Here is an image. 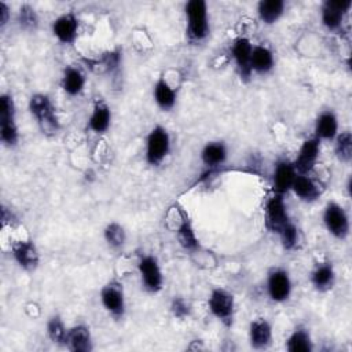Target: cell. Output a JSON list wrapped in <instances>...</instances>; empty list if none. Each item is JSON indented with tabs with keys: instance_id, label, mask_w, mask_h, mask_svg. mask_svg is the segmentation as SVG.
<instances>
[{
	"instance_id": "cell-19",
	"label": "cell",
	"mask_w": 352,
	"mask_h": 352,
	"mask_svg": "<svg viewBox=\"0 0 352 352\" xmlns=\"http://www.w3.org/2000/svg\"><path fill=\"white\" fill-rule=\"evenodd\" d=\"M338 135V118L333 110L322 111L316 120L314 126V136L322 140H334Z\"/></svg>"
},
{
	"instance_id": "cell-21",
	"label": "cell",
	"mask_w": 352,
	"mask_h": 352,
	"mask_svg": "<svg viewBox=\"0 0 352 352\" xmlns=\"http://www.w3.org/2000/svg\"><path fill=\"white\" fill-rule=\"evenodd\" d=\"M227 157H228L227 146L224 142H220V140L208 142L201 150V161L209 169L220 168L223 164H226Z\"/></svg>"
},
{
	"instance_id": "cell-27",
	"label": "cell",
	"mask_w": 352,
	"mask_h": 352,
	"mask_svg": "<svg viewBox=\"0 0 352 352\" xmlns=\"http://www.w3.org/2000/svg\"><path fill=\"white\" fill-rule=\"evenodd\" d=\"M176 236L179 241V245L186 250V252H195L199 249V239L195 234V230L186 213L182 212V221L177 227Z\"/></svg>"
},
{
	"instance_id": "cell-4",
	"label": "cell",
	"mask_w": 352,
	"mask_h": 352,
	"mask_svg": "<svg viewBox=\"0 0 352 352\" xmlns=\"http://www.w3.org/2000/svg\"><path fill=\"white\" fill-rule=\"evenodd\" d=\"M209 312L226 327H231L235 316L234 294L223 287L212 289L208 297Z\"/></svg>"
},
{
	"instance_id": "cell-10",
	"label": "cell",
	"mask_w": 352,
	"mask_h": 352,
	"mask_svg": "<svg viewBox=\"0 0 352 352\" xmlns=\"http://www.w3.org/2000/svg\"><path fill=\"white\" fill-rule=\"evenodd\" d=\"M293 283L285 268H272L267 275V294L274 302H285L292 294Z\"/></svg>"
},
{
	"instance_id": "cell-35",
	"label": "cell",
	"mask_w": 352,
	"mask_h": 352,
	"mask_svg": "<svg viewBox=\"0 0 352 352\" xmlns=\"http://www.w3.org/2000/svg\"><path fill=\"white\" fill-rule=\"evenodd\" d=\"M169 309H170L172 315L180 320H184L191 315V305L188 304V301L186 298H183L180 296H177V297L175 296L170 300Z\"/></svg>"
},
{
	"instance_id": "cell-12",
	"label": "cell",
	"mask_w": 352,
	"mask_h": 352,
	"mask_svg": "<svg viewBox=\"0 0 352 352\" xmlns=\"http://www.w3.org/2000/svg\"><path fill=\"white\" fill-rule=\"evenodd\" d=\"M320 154V140L315 136L305 139L300 146V150L296 158L292 161L294 169L298 175H309V172L315 168Z\"/></svg>"
},
{
	"instance_id": "cell-20",
	"label": "cell",
	"mask_w": 352,
	"mask_h": 352,
	"mask_svg": "<svg viewBox=\"0 0 352 352\" xmlns=\"http://www.w3.org/2000/svg\"><path fill=\"white\" fill-rule=\"evenodd\" d=\"M311 283L319 293L331 290L336 283V271L333 264L330 261L318 263L311 272Z\"/></svg>"
},
{
	"instance_id": "cell-22",
	"label": "cell",
	"mask_w": 352,
	"mask_h": 352,
	"mask_svg": "<svg viewBox=\"0 0 352 352\" xmlns=\"http://www.w3.org/2000/svg\"><path fill=\"white\" fill-rule=\"evenodd\" d=\"M290 191L304 202H315L322 195V187L309 175H297Z\"/></svg>"
},
{
	"instance_id": "cell-9",
	"label": "cell",
	"mask_w": 352,
	"mask_h": 352,
	"mask_svg": "<svg viewBox=\"0 0 352 352\" xmlns=\"http://www.w3.org/2000/svg\"><path fill=\"white\" fill-rule=\"evenodd\" d=\"M264 220L267 230L276 235L286 224L292 221L283 195L274 194L267 199L264 208Z\"/></svg>"
},
{
	"instance_id": "cell-6",
	"label": "cell",
	"mask_w": 352,
	"mask_h": 352,
	"mask_svg": "<svg viewBox=\"0 0 352 352\" xmlns=\"http://www.w3.org/2000/svg\"><path fill=\"white\" fill-rule=\"evenodd\" d=\"M323 224L327 232L336 239L344 241L349 235V216L345 212V209L336 201H330L326 204L323 209Z\"/></svg>"
},
{
	"instance_id": "cell-32",
	"label": "cell",
	"mask_w": 352,
	"mask_h": 352,
	"mask_svg": "<svg viewBox=\"0 0 352 352\" xmlns=\"http://www.w3.org/2000/svg\"><path fill=\"white\" fill-rule=\"evenodd\" d=\"M103 238L111 249H121L126 242V231L120 223L110 221L103 230Z\"/></svg>"
},
{
	"instance_id": "cell-26",
	"label": "cell",
	"mask_w": 352,
	"mask_h": 352,
	"mask_svg": "<svg viewBox=\"0 0 352 352\" xmlns=\"http://www.w3.org/2000/svg\"><path fill=\"white\" fill-rule=\"evenodd\" d=\"M275 66L272 51L267 45H253L250 67L257 74H268Z\"/></svg>"
},
{
	"instance_id": "cell-30",
	"label": "cell",
	"mask_w": 352,
	"mask_h": 352,
	"mask_svg": "<svg viewBox=\"0 0 352 352\" xmlns=\"http://www.w3.org/2000/svg\"><path fill=\"white\" fill-rule=\"evenodd\" d=\"M69 327H66L63 319L59 315H52L47 320V336L50 341L58 346L66 348Z\"/></svg>"
},
{
	"instance_id": "cell-17",
	"label": "cell",
	"mask_w": 352,
	"mask_h": 352,
	"mask_svg": "<svg viewBox=\"0 0 352 352\" xmlns=\"http://www.w3.org/2000/svg\"><path fill=\"white\" fill-rule=\"evenodd\" d=\"M252 51H253V44L248 37H238L231 47V55L235 60L239 76L243 80H249L253 73L250 67Z\"/></svg>"
},
{
	"instance_id": "cell-5",
	"label": "cell",
	"mask_w": 352,
	"mask_h": 352,
	"mask_svg": "<svg viewBox=\"0 0 352 352\" xmlns=\"http://www.w3.org/2000/svg\"><path fill=\"white\" fill-rule=\"evenodd\" d=\"M170 151V136L166 128L155 125L146 139V162L151 166H158Z\"/></svg>"
},
{
	"instance_id": "cell-7",
	"label": "cell",
	"mask_w": 352,
	"mask_h": 352,
	"mask_svg": "<svg viewBox=\"0 0 352 352\" xmlns=\"http://www.w3.org/2000/svg\"><path fill=\"white\" fill-rule=\"evenodd\" d=\"M100 302L111 318L116 320L122 319L126 311V300L122 283L117 279L109 280L100 290Z\"/></svg>"
},
{
	"instance_id": "cell-36",
	"label": "cell",
	"mask_w": 352,
	"mask_h": 352,
	"mask_svg": "<svg viewBox=\"0 0 352 352\" xmlns=\"http://www.w3.org/2000/svg\"><path fill=\"white\" fill-rule=\"evenodd\" d=\"M10 7L7 6V3L0 1V28H4L8 23L10 19Z\"/></svg>"
},
{
	"instance_id": "cell-13",
	"label": "cell",
	"mask_w": 352,
	"mask_h": 352,
	"mask_svg": "<svg viewBox=\"0 0 352 352\" xmlns=\"http://www.w3.org/2000/svg\"><path fill=\"white\" fill-rule=\"evenodd\" d=\"M11 254L16 264L28 272L34 271L40 263L38 249L30 239H19L11 243Z\"/></svg>"
},
{
	"instance_id": "cell-16",
	"label": "cell",
	"mask_w": 352,
	"mask_h": 352,
	"mask_svg": "<svg viewBox=\"0 0 352 352\" xmlns=\"http://www.w3.org/2000/svg\"><path fill=\"white\" fill-rule=\"evenodd\" d=\"M297 170L293 166L292 161L279 160L274 166L272 173V188L274 194L285 195L292 190V186L297 177Z\"/></svg>"
},
{
	"instance_id": "cell-37",
	"label": "cell",
	"mask_w": 352,
	"mask_h": 352,
	"mask_svg": "<svg viewBox=\"0 0 352 352\" xmlns=\"http://www.w3.org/2000/svg\"><path fill=\"white\" fill-rule=\"evenodd\" d=\"M14 220H15L14 213L11 210H8L6 206H3L1 208V223H3V226H7V224L11 226L14 223Z\"/></svg>"
},
{
	"instance_id": "cell-2",
	"label": "cell",
	"mask_w": 352,
	"mask_h": 352,
	"mask_svg": "<svg viewBox=\"0 0 352 352\" xmlns=\"http://www.w3.org/2000/svg\"><path fill=\"white\" fill-rule=\"evenodd\" d=\"M187 18L186 34L190 41L201 43L209 34L208 4L204 0H190L184 6Z\"/></svg>"
},
{
	"instance_id": "cell-33",
	"label": "cell",
	"mask_w": 352,
	"mask_h": 352,
	"mask_svg": "<svg viewBox=\"0 0 352 352\" xmlns=\"http://www.w3.org/2000/svg\"><path fill=\"white\" fill-rule=\"evenodd\" d=\"M279 236V241H280V245L285 250H294L298 245V239H300V235H298V230L297 227L294 226L293 221H290L289 224H286L278 234Z\"/></svg>"
},
{
	"instance_id": "cell-25",
	"label": "cell",
	"mask_w": 352,
	"mask_h": 352,
	"mask_svg": "<svg viewBox=\"0 0 352 352\" xmlns=\"http://www.w3.org/2000/svg\"><path fill=\"white\" fill-rule=\"evenodd\" d=\"M285 348L289 352H312L314 341L309 330L305 326H297L286 338Z\"/></svg>"
},
{
	"instance_id": "cell-24",
	"label": "cell",
	"mask_w": 352,
	"mask_h": 352,
	"mask_svg": "<svg viewBox=\"0 0 352 352\" xmlns=\"http://www.w3.org/2000/svg\"><path fill=\"white\" fill-rule=\"evenodd\" d=\"M153 98L161 110L169 111L176 104L177 94L164 77H160L153 87Z\"/></svg>"
},
{
	"instance_id": "cell-23",
	"label": "cell",
	"mask_w": 352,
	"mask_h": 352,
	"mask_svg": "<svg viewBox=\"0 0 352 352\" xmlns=\"http://www.w3.org/2000/svg\"><path fill=\"white\" fill-rule=\"evenodd\" d=\"M111 124V110L109 104L100 99H96L92 107V113L88 118V128L95 133H104Z\"/></svg>"
},
{
	"instance_id": "cell-3",
	"label": "cell",
	"mask_w": 352,
	"mask_h": 352,
	"mask_svg": "<svg viewBox=\"0 0 352 352\" xmlns=\"http://www.w3.org/2000/svg\"><path fill=\"white\" fill-rule=\"evenodd\" d=\"M0 140L6 147H14L19 140L15 102L10 94L0 95Z\"/></svg>"
},
{
	"instance_id": "cell-18",
	"label": "cell",
	"mask_w": 352,
	"mask_h": 352,
	"mask_svg": "<svg viewBox=\"0 0 352 352\" xmlns=\"http://www.w3.org/2000/svg\"><path fill=\"white\" fill-rule=\"evenodd\" d=\"M66 348L72 352H91L94 349V338L89 327L82 323L69 327Z\"/></svg>"
},
{
	"instance_id": "cell-28",
	"label": "cell",
	"mask_w": 352,
	"mask_h": 352,
	"mask_svg": "<svg viewBox=\"0 0 352 352\" xmlns=\"http://www.w3.org/2000/svg\"><path fill=\"white\" fill-rule=\"evenodd\" d=\"M62 89L70 95V96H77L82 92L85 87V76L82 72L74 66H67L63 70L62 81H60Z\"/></svg>"
},
{
	"instance_id": "cell-8",
	"label": "cell",
	"mask_w": 352,
	"mask_h": 352,
	"mask_svg": "<svg viewBox=\"0 0 352 352\" xmlns=\"http://www.w3.org/2000/svg\"><path fill=\"white\" fill-rule=\"evenodd\" d=\"M138 272L142 286L148 293H160L164 286V274L155 256L143 254L138 261Z\"/></svg>"
},
{
	"instance_id": "cell-14",
	"label": "cell",
	"mask_w": 352,
	"mask_h": 352,
	"mask_svg": "<svg viewBox=\"0 0 352 352\" xmlns=\"http://www.w3.org/2000/svg\"><path fill=\"white\" fill-rule=\"evenodd\" d=\"M80 21L73 11H67L52 21L51 30L62 44H73L78 34Z\"/></svg>"
},
{
	"instance_id": "cell-11",
	"label": "cell",
	"mask_w": 352,
	"mask_h": 352,
	"mask_svg": "<svg viewBox=\"0 0 352 352\" xmlns=\"http://www.w3.org/2000/svg\"><path fill=\"white\" fill-rule=\"evenodd\" d=\"M352 6L351 0H326L320 8V19L323 26L330 32L341 29L345 15Z\"/></svg>"
},
{
	"instance_id": "cell-29",
	"label": "cell",
	"mask_w": 352,
	"mask_h": 352,
	"mask_svg": "<svg viewBox=\"0 0 352 352\" xmlns=\"http://www.w3.org/2000/svg\"><path fill=\"white\" fill-rule=\"evenodd\" d=\"M285 12L283 0H261L257 4V14L263 23L274 25L276 23Z\"/></svg>"
},
{
	"instance_id": "cell-15",
	"label": "cell",
	"mask_w": 352,
	"mask_h": 352,
	"mask_svg": "<svg viewBox=\"0 0 352 352\" xmlns=\"http://www.w3.org/2000/svg\"><path fill=\"white\" fill-rule=\"evenodd\" d=\"M249 344L253 349H268L274 340L272 326L265 318H256L249 323Z\"/></svg>"
},
{
	"instance_id": "cell-1",
	"label": "cell",
	"mask_w": 352,
	"mask_h": 352,
	"mask_svg": "<svg viewBox=\"0 0 352 352\" xmlns=\"http://www.w3.org/2000/svg\"><path fill=\"white\" fill-rule=\"evenodd\" d=\"M29 111L34 117L43 135L52 138L60 129L56 107L45 94H34L29 99Z\"/></svg>"
},
{
	"instance_id": "cell-34",
	"label": "cell",
	"mask_w": 352,
	"mask_h": 352,
	"mask_svg": "<svg viewBox=\"0 0 352 352\" xmlns=\"http://www.w3.org/2000/svg\"><path fill=\"white\" fill-rule=\"evenodd\" d=\"M18 22L22 29L34 30L38 25V16H37L34 8L30 7L29 4L21 6L19 12H18Z\"/></svg>"
},
{
	"instance_id": "cell-31",
	"label": "cell",
	"mask_w": 352,
	"mask_h": 352,
	"mask_svg": "<svg viewBox=\"0 0 352 352\" xmlns=\"http://www.w3.org/2000/svg\"><path fill=\"white\" fill-rule=\"evenodd\" d=\"M334 153L337 160L342 164L352 161V133L349 131L338 132L334 138Z\"/></svg>"
}]
</instances>
